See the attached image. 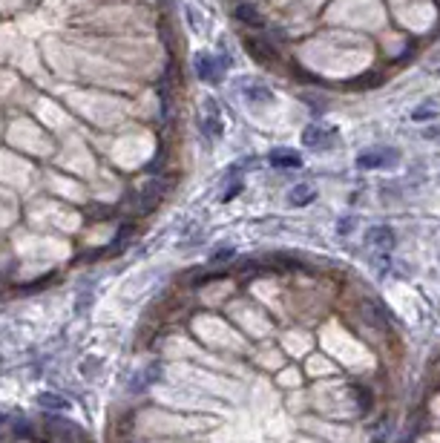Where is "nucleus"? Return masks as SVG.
Masks as SVG:
<instances>
[{"label": "nucleus", "instance_id": "obj_1", "mask_svg": "<svg viewBox=\"0 0 440 443\" xmlns=\"http://www.w3.org/2000/svg\"><path fill=\"white\" fill-rule=\"evenodd\" d=\"M400 165V150L394 147H365L357 153L360 170H394Z\"/></svg>", "mask_w": 440, "mask_h": 443}, {"label": "nucleus", "instance_id": "obj_2", "mask_svg": "<svg viewBox=\"0 0 440 443\" xmlns=\"http://www.w3.org/2000/svg\"><path fill=\"white\" fill-rule=\"evenodd\" d=\"M303 144L308 147V150H328V147L337 144V130L320 127V124H308L303 130Z\"/></svg>", "mask_w": 440, "mask_h": 443}, {"label": "nucleus", "instance_id": "obj_3", "mask_svg": "<svg viewBox=\"0 0 440 443\" xmlns=\"http://www.w3.org/2000/svg\"><path fill=\"white\" fill-rule=\"evenodd\" d=\"M46 429L49 434L58 440V443H84V434L81 429L72 423V420H61V417H49L46 420Z\"/></svg>", "mask_w": 440, "mask_h": 443}, {"label": "nucleus", "instance_id": "obj_4", "mask_svg": "<svg viewBox=\"0 0 440 443\" xmlns=\"http://www.w3.org/2000/svg\"><path fill=\"white\" fill-rule=\"evenodd\" d=\"M228 58H213V55H196V72L201 81H219L222 69H228Z\"/></svg>", "mask_w": 440, "mask_h": 443}, {"label": "nucleus", "instance_id": "obj_5", "mask_svg": "<svg viewBox=\"0 0 440 443\" xmlns=\"http://www.w3.org/2000/svg\"><path fill=\"white\" fill-rule=\"evenodd\" d=\"M394 242H397V236H394V231L386 228V225H374V228L365 231V245L374 248V251H380V254H389V251L394 248Z\"/></svg>", "mask_w": 440, "mask_h": 443}, {"label": "nucleus", "instance_id": "obj_6", "mask_svg": "<svg viewBox=\"0 0 440 443\" xmlns=\"http://www.w3.org/2000/svg\"><path fill=\"white\" fill-rule=\"evenodd\" d=\"M268 162H271V167H279V170L303 167V156L297 150H288V147H276V150H271L268 153Z\"/></svg>", "mask_w": 440, "mask_h": 443}, {"label": "nucleus", "instance_id": "obj_7", "mask_svg": "<svg viewBox=\"0 0 440 443\" xmlns=\"http://www.w3.org/2000/svg\"><path fill=\"white\" fill-rule=\"evenodd\" d=\"M314 187L311 184H293L290 190H288V204H293V207H305V204H311L314 202Z\"/></svg>", "mask_w": 440, "mask_h": 443}, {"label": "nucleus", "instance_id": "obj_8", "mask_svg": "<svg viewBox=\"0 0 440 443\" xmlns=\"http://www.w3.org/2000/svg\"><path fill=\"white\" fill-rule=\"evenodd\" d=\"M245 49H251V55L259 58V61H273V58H276V49H273L271 43L259 41V38H248V41H245Z\"/></svg>", "mask_w": 440, "mask_h": 443}, {"label": "nucleus", "instance_id": "obj_9", "mask_svg": "<svg viewBox=\"0 0 440 443\" xmlns=\"http://www.w3.org/2000/svg\"><path fill=\"white\" fill-rule=\"evenodd\" d=\"M236 21H239V24H245V26H265L262 15H259L253 6H248V4L236 6Z\"/></svg>", "mask_w": 440, "mask_h": 443}, {"label": "nucleus", "instance_id": "obj_10", "mask_svg": "<svg viewBox=\"0 0 440 443\" xmlns=\"http://www.w3.org/2000/svg\"><path fill=\"white\" fill-rule=\"evenodd\" d=\"M245 98L253 101V104H271L273 101V93L265 90V87H259V84H251V87H245Z\"/></svg>", "mask_w": 440, "mask_h": 443}, {"label": "nucleus", "instance_id": "obj_11", "mask_svg": "<svg viewBox=\"0 0 440 443\" xmlns=\"http://www.w3.org/2000/svg\"><path fill=\"white\" fill-rule=\"evenodd\" d=\"M38 403H41L43 409H66V400L58 397V395H41Z\"/></svg>", "mask_w": 440, "mask_h": 443}, {"label": "nucleus", "instance_id": "obj_12", "mask_svg": "<svg viewBox=\"0 0 440 443\" xmlns=\"http://www.w3.org/2000/svg\"><path fill=\"white\" fill-rule=\"evenodd\" d=\"M354 228V219H342V225H340V234H348Z\"/></svg>", "mask_w": 440, "mask_h": 443}]
</instances>
